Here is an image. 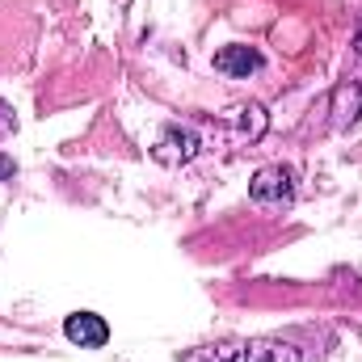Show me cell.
Segmentation results:
<instances>
[{"mask_svg": "<svg viewBox=\"0 0 362 362\" xmlns=\"http://www.w3.org/2000/svg\"><path fill=\"white\" fill-rule=\"evenodd\" d=\"M320 350L299 346L295 337H232L215 346H198L181 362H312Z\"/></svg>", "mask_w": 362, "mask_h": 362, "instance_id": "obj_1", "label": "cell"}, {"mask_svg": "<svg viewBox=\"0 0 362 362\" xmlns=\"http://www.w3.org/2000/svg\"><path fill=\"white\" fill-rule=\"evenodd\" d=\"M249 198L257 206H286L295 198V169H286V165L257 169V177L249 181Z\"/></svg>", "mask_w": 362, "mask_h": 362, "instance_id": "obj_2", "label": "cell"}, {"mask_svg": "<svg viewBox=\"0 0 362 362\" xmlns=\"http://www.w3.org/2000/svg\"><path fill=\"white\" fill-rule=\"evenodd\" d=\"M64 337H68L72 346H81V350H101V346L110 341V325H105V316H97V312H72V316L64 320Z\"/></svg>", "mask_w": 362, "mask_h": 362, "instance_id": "obj_3", "label": "cell"}, {"mask_svg": "<svg viewBox=\"0 0 362 362\" xmlns=\"http://www.w3.org/2000/svg\"><path fill=\"white\" fill-rule=\"evenodd\" d=\"M257 68H262V55H257L253 47L232 42V47L215 51V72H223V76H232V81H249Z\"/></svg>", "mask_w": 362, "mask_h": 362, "instance_id": "obj_4", "label": "cell"}, {"mask_svg": "<svg viewBox=\"0 0 362 362\" xmlns=\"http://www.w3.org/2000/svg\"><path fill=\"white\" fill-rule=\"evenodd\" d=\"M13 127H17V118H13V110H8V105L0 101V139H4V135H8Z\"/></svg>", "mask_w": 362, "mask_h": 362, "instance_id": "obj_5", "label": "cell"}, {"mask_svg": "<svg viewBox=\"0 0 362 362\" xmlns=\"http://www.w3.org/2000/svg\"><path fill=\"white\" fill-rule=\"evenodd\" d=\"M13 173H17V169H13V160H8V156H0V181H8Z\"/></svg>", "mask_w": 362, "mask_h": 362, "instance_id": "obj_6", "label": "cell"}]
</instances>
